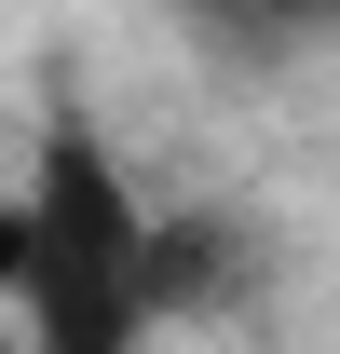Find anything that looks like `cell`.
<instances>
[{"instance_id": "6da1fadb", "label": "cell", "mask_w": 340, "mask_h": 354, "mask_svg": "<svg viewBox=\"0 0 340 354\" xmlns=\"http://www.w3.org/2000/svg\"><path fill=\"white\" fill-rule=\"evenodd\" d=\"M14 327H28V354H136L150 341V205L95 123H41Z\"/></svg>"}, {"instance_id": "7a4b0ae2", "label": "cell", "mask_w": 340, "mask_h": 354, "mask_svg": "<svg viewBox=\"0 0 340 354\" xmlns=\"http://www.w3.org/2000/svg\"><path fill=\"white\" fill-rule=\"evenodd\" d=\"M258 300V245L245 218H150V327H205V313H245Z\"/></svg>"}, {"instance_id": "3957f363", "label": "cell", "mask_w": 340, "mask_h": 354, "mask_svg": "<svg viewBox=\"0 0 340 354\" xmlns=\"http://www.w3.org/2000/svg\"><path fill=\"white\" fill-rule=\"evenodd\" d=\"M28 300V191H0V313Z\"/></svg>"}, {"instance_id": "277c9868", "label": "cell", "mask_w": 340, "mask_h": 354, "mask_svg": "<svg viewBox=\"0 0 340 354\" xmlns=\"http://www.w3.org/2000/svg\"><path fill=\"white\" fill-rule=\"evenodd\" d=\"M0 354H28V327H14V313H0Z\"/></svg>"}]
</instances>
